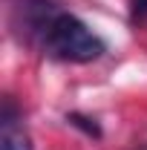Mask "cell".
Masks as SVG:
<instances>
[{
  "instance_id": "5b68a950",
  "label": "cell",
  "mask_w": 147,
  "mask_h": 150,
  "mask_svg": "<svg viewBox=\"0 0 147 150\" xmlns=\"http://www.w3.org/2000/svg\"><path fill=\"white\" fill-rule=\"evenodd\" d=\"M69 121H72V124H78V127H84V130H87V133H92V136H98V127H95V124H87L90 118H81V115H69Z\"/></svg>"
},
{
  "instance_id": "6da1fadb",
  "label": "cell",
  "mask_w": 147,
  "mask_h": 150,
  "mask_svg": "<svg viewBox=\"0 0 147 150\" xmlns=\"http://www.w3.org/2000/svg\"><path fill=\"white\" fill-rule=\"evenodd\" d=\"M40 49L55 61L66 64H92L104 55V40L92 32L84 20H78L69 12H61L46 35L40 38Z\"/></svg>"
},
{
  "instance_id": "3957f363",
  "label": "cell",
  "mask_w": 147,
  "mask_h": 150,
  "mask_svg": "<svg viewBox=\"0 0 147 150\" xmlns=\"http://www.w3.org/2000/svg\"><path fill=\"white\" fill-rule=\"evenodd\" d=\"M0 150H32V139H29V133L23 130V127H18V124H3Z\"/></svg>"
},
{
  "instance_id": "7a4b0ae2",
  "label": "cell",
  "mask_w": 147,
  "mask_h": 150,
  "mask_svg": "<svg viewBox=\"0 0 147 150\" xmlns=\"http://www.w3.org/2000/svg\"><path fill=\"white\" fill-rule=\"evenodd\" d=\"M61 12L64 9L55 0H18V6L9 9V20H12V29L20 38H26L29 43H40V38L49 29V23Z\"/></svg>"
},
{
  "instance_id": "8992f818",
  "label": "cell",
  "mask_w": 147,
  "mask_h": 150,
  "mask_svg": "<svg viewBox=\"0 0 147 150\" xmlns=\"http://www.w3.org/2000/svg\"><path fill=\"white\" fill-rule=\"evenodd\" d=\"M144 150H147V147H144Z\"/></svg>"
},
{
  "instance_id": "277c9868",
  "label": "cell",
  "mask_w": 147,
  "mask_h": 150,
  "mask_svg": "<svg viewBox=\"0 0 147 150\" xmlns=\"http://www.w3.org/2000/svg\"><path fill=\"white\" fill-rule=\"evenodd\" d=\"M130 15L136 23H147V0H130Z\"/></svg>"
}]
</instances>
